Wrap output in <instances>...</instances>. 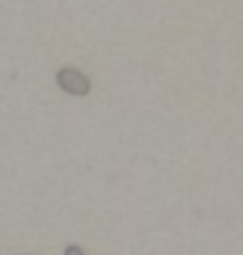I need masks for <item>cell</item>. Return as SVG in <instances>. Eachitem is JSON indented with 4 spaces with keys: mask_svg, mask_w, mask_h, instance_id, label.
<instances>
[{
    "mask_svg": "<svg viewBox=\"0 0 243 255\" xmlns=\"http://www.w3.org/2000/svg\"><path fill=\"white\" fill-rule=\"evenodd\" d=\"M57 83H60L62 92H68V95H86L89 92V77L83 74V71H77V68H62L60 74H57Z\"/></svg>",
    "mask_w": 243,
    "mask_h": 255,
    "instance_id": "1",
    "label": "cell"
},
{
    "mask_svg": "<svg viewBox=\"0 0 243 255\" xmlns=\"http://www.w3.org/2000/svg\"><path fill=\"white\" fill-rule=\"evenodd\" d=\"M65 255H83L80 247H65Z\"/></svg>",
    "mask_w": 243,
    "mask_h": 255,
    "instance_id": "2",
    "label": "cell"
}]
</instances>
